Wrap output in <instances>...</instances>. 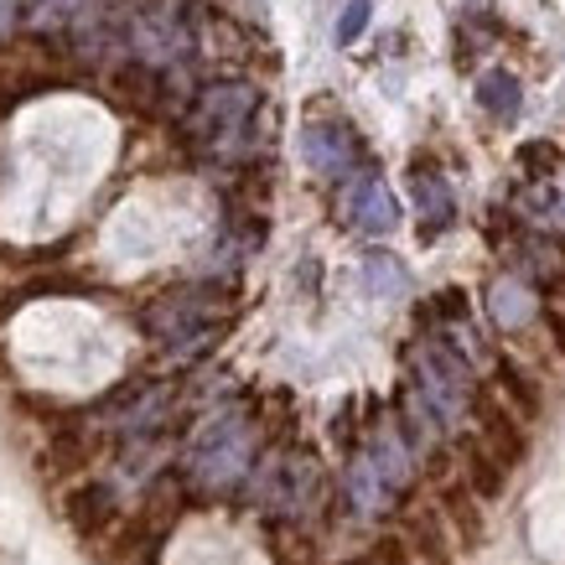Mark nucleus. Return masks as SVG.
I'll return each instance as SVG.
<instances>
[{"instance_id": "f257e3e1", "label": "nucleus", "mask_w": 565, "mask_h": 565, "mask_svg": "<svg viewBox=\"0 0 565 565\" xmlns=\"http://www.w3.org/2000/svg\"><path fill=\"white\" fill-rule=\"evenodd\" d=\"M255 420L244 411H218L207 415L203 430L192 436L188 446V472L198 488L207 493H228V488H239L249 478V467H255Z\"/></svg>"}, {"instance_id": "f03ea898", "label": "nucleus", "mask_w": 565, "mask_h": 565, "mask_svg": "<svg viewBox=\"0 0 565 565\" xmlns=\"http://www.w3.org/2000/svg\"><path fill=\"white\" fill-rule=\"evenodd\" d=\"M415 384H420V399L430 405V415L441 426H457L472 405V369H467L446 343H426L415 353Z\"/></svg>"}, {"instance_id": "7ed1b4c3", "label": "nucleus", "mask_w": 565, "mask_h": 565, "mask_svg": "<svg viewBox=\"0 0 565 565\" xmlns=\"http://www.w3.org/2000/svg\"><path fill=\"white\" fill-rule=\"evenodd\" d=\"M317 493H322V472H317V462L301 457V451H286V457H275V462L259 467L255 498L270 514L301 519L311 503H317Z\"/></svg>"}, {"instance_id": "20e7f679", "label": "nucleus", "mask_w": 565, "mask_h": 565, "mask_svg": "<svg viewBox=\"0 0 565 565\" xmlns=\"http://www.w3.org/2000/svg\"><path fill=\"white\" fill-rule=\"evenodd\" d=\"M255 109H259L255 84H213V88H203V99L192 104L188 136L207 140V146H223V140H234L244 125L255 120Z\"/></svg>"}, {"instance_id": "39448f33", "label": "nucleus", "mask_w": 565, "mask_h": 565, "mask_svg": "<svg viewBox=\"0 0 565 565\" xmlns=\"http://www.w3.org/2000/svg\"><path fill=\"white\" fill-rule=\"evenodd\" d=\"M130 42L146 63H172L177 52H188V26H182V11L172 0H140L136 17H130Z\"/></svg>"}, {"instance_id": "423d86ee", "label": "nucleus", "mask_w": 565, "mask_h": 565, "mask_svg": "<svg viewBox=\"0 0 565 565\" xmlns=\"http://www.w3.org/2000/svg\"><path fill=\"white\" fill-rule=\"evenodd\" d=\"M207 327H213V307H207L203 296H192V291L161 296V301L146 311V332L161 338V343H177V348L207 343Z\"/></svg>"}, {"instance_id": "0eeeda50", "label": "nucleus", "mask_w": 565, "mask_h": 565, "mask_svg": "<svg viewBox=\"0 0 565 565\" xmlns=\"http://www.w3.org/2000/svg\"><path fill=\"white\" fill-rule=\"evenodd\" d=\"M301 156L317 177H348V167L359 161V136L343 120H311L301 130Z\"/></svg>"}, {"instance_id": "6e6552de", "label": "nucleus", "mask_w": 565, "mask_h": 565, "mask_svg": "<svg viewBox=\"0 0 565 565\" xmlns=\"http://www.w3.org/2000/svg\"><path fill=\"white\" fill-rule=\"evenodd\" d=\"M343 218L363 234H394V223H399V203H394V192L384 177L363 172L353 177V188L343 192Z\"/></svg>"}, {"instance_id": "1a4fd4ad", "label": "nucleus", "mask_w": 565, "mask_h": 565, "mask_svg": "<svg viewBox=\"0 0 565 565\" xmlns=\"http://www.w3.org/2000/svg\"><path fill=\"white\" fill-rule=\"evenodd\" d=\"M411 192H415V207H420V234H426V239H436V234H446V228L457 223V198H451V188H446L441 172L415 167Z\"/></svg>"}, {"instance_id": "9d476101", "label": "nucleus", "mask_w": 565, "mask_h": 565, "mask_svg": "<svg viewBox=\"0 0 565 565\" xmlns=\"http://www.w3.org/2000/svg\"><path fill=\"white\" fill-rule=\"evenodd\" d=\"M343 488H348V503H353L359 514H369V519L384 514V509H390L394 498H399V493L390 488V482H384V472L374 467V457H369V451H359V457L348 462Z\"/></svg>"}, {"instance_id": "9b49d317", "label": "nucleus", "mask_w": 565, "mask_h": 565, "mask_svg": "<svg viewBox=\"0 0 565 565\" xmlns=\"http://www.w3.org/2000/svg\"><path fill=\"white\" fill-rule=\"evenodd\" d=\"M115 514H120V503H115V493H109L104 482H84V488L68 493V524L78 534H88V540H94Z\"/></svg>"}, {"instance_id": "f8f14e48", "label": "nucleus", "mask_w": 565, "mask_h": 565, "mask_svg": "<svg viewBox=\"0 0 565 565\" xmlns=\"http://www.w3.org/2000/svg\"><path fill=\"white\" fill-rule=\"evenodd\" d=\"M534 291L524 286V280H514V275H503V280H493V291H488V311H493V322L503 327V332H519V327L534 322Z\"/></svg>"}, {"instance_id": "ddd939ff", "label": "nucleus", "mask_w": 565, "mask_h": 565, "mask_svg": "<svg viewBox=\"0 0 565 565\" xmlns=\"http://www.w3.org/2000/svg\"><path fill=\"white\" fill-rule=\"evenodd\" d=\"M478 104L498 125H514L519 109H524V88H519V78L509 68H488L478 78Z\"/></svg>"}, {"instance_id": "4468645a", "label": "nucleus", "mask_w": 565, "mask_h": 565, "mask_svg": "<svg viewBox=\"0 0 565 565\" xmlns=\"http://www.w3.org/2000/svg\"><path fill=\"white\" fill-rule=\"evenodd\" d=\"M363 286H369V296H379V301H405V296H411V270L394 255L374 249V255H363Z\"/></svg>"}, {"instance_id": "2eb2a0df", "label": "nucleus", "mask_w": 565, "mask_h": 565, "mask_svg": "<svg viewBox=\"0 0 565 565\" xmlns=\"http://www.w3.org/2000/svg\"><path fill=\"white\" fill-rule=\"evenodd\" d=\"M482 436H488V451H493L503 467H514L524 457V436H519L514 415L498 411V405H482Z\"/></svg>"}, {"instance_id": "dca6fc26", "label": "nucleus", "mask_w": 565, "mask_h": 565, "mask_svg": "<svg viewBox=\"0 0 565 565\" xmlns=\"http://www.w3.org/2000/svg\"><path fill=\"white\" fill-rule=\"evenodd\" d=\"M88 457H94V441H88L84 430H52L47 451H42V467L47 472H84Z\"/></svg>"}, {"instance_id": "f3484780", "label": "nucleus", "mask_w": 565, "mask_h": 565, "mask_svg": "<svg viewBox=\"0 0 565 565\" xmlns=\"http://www.w3.org/2000/svg\"><path fill=\"white\" fill-rule=\"evenodd\" d=\"M467 482H472V493H482V498H498L503 493V462H498L488 446H467Z\"/></svg>"}, {"instance_id": "a211bd4d", "label": "nucleus", "mask_w": 565, "mask_h": 565, "mask_svg": "<svg viewBox=\"0 0 565 565\" xmlns=\"http://www.w3.org/2000/svg\"><path fill=\"white\" fill-rule=\"evenodd\" d=\"M88 0H26V21H32L36 32H57V26H68L78 21Z\"/></svg>"}, {"instance_id": "6ab92c4d", "label": "nucleus", "mask_w": 565, "mask_h": 565, "mask_svg": "<svg viewBox=\"0 0 565 565\" xmlns=\"http://www.w3.org/2000/svg\"><path fill=\"white\" fill-rule=\"evenodd\" d=\"M369 11H374V0H343L338 6V21H332V36H338V47H353L369 26Z\"/></svg>"}, {"instance_id": "aec40b11", "label": "nucleus", "mask_w": 565, "mask_h": 565, "mask_svg": "<svg viewBox=\"0 0 565 565\" xmlns=\"http://www.w3.org/2000/svg\"><path fill=\"white\" fill-rule=\"evenodd\" d=\"M446 514H451V524H457V530L467 534V540H478V509H472V498L462 493V488H451V493H446Z\"/></svg>"}, {"instance_id": "412c9836", "label": "nucleus", "mask_w": 565, "mask_h": 565, "mask_svg": "<svg viewBox=\"0 0 565 565\" xmlns=\"http://www.w3.org/2000/svg\"><path fill=\"white\" fill-rule=\"evenodd\" d=\"M498 379H503V390H509V394L519 399V411H524V415L540 411V399H534V384H530L524 374H519L514 363H503V369H498Z\"/></svg>"}, {"instance_id": "4be33fe9", "label": "nucleus", "mask_w": 565, "mask_h": 565, "mask_svg": "<svg viewBox=\"0 0 565 565\" xmlns=\"http://www.w3.org/2000/svg\"><path fill=\"white\" fill-rule=\"evenodd\" d=\"M555 146L550 140H530V146H519V167H530L534 177H545V172H555Z\"/></svg>"}, {"instance_id": "5701e85b", "label": "nucleus", "mask_w": 565, "mask_h": 565, "mask_svg": "<svg viewBox=\"0 0 565 565\" xmlns=\"http://www.w3.org/2000/svg\"><path fill=\"white\" fill-rule=\"evenodd\" d=\"M21 21H26V0H0V42L17 32Z\"/></svg>"}]
</instances>
